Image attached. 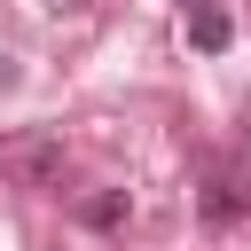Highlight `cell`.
Masks as SVG:
<instances>
[{
  "mask_svg": "<svg viewBox=\"0 0 251 251\" xmlns=\"http://www.w3.org/2000/svg\"><path fill=\"white\" fill-rule=\"evenodd\" d=\"M63 173H71V149H63L55 126L0 133V180H16V188H63Z\"/></svg>",
  "mask_w": 251,
  "mask_h": 251,
  "instance_id": "1",
  "label": "cell"
},
{
  "mask_svg": "<svg viewBox=\"0 0 251 251\" xmlns=\"http://www.w3.org/2000/svg\"><path fill=\"white\" fill-rule=\"evenodd\" d=\"M196 212H204L212 227L243 220V212H251V173H243V165H204V188H196Z\"/></svg>",
  "mask_w": 251,
  "mask_h": 251,
  "instance_id": "2",
  "label": "cell"
},
{
  "mask_svg": "<svg viewBox=\"0 0 251 251\" xmlns=\"http://www.w3.org/2000/svg\"><path fill=\"white\" fill-rule=\"evenodd\" d=\"M227 39H235V24H227V8H196V16H188V47H196V55H220Z\"/></svg>",
  "mask_w": 251,
  "mask_h": 251,
  "instance_id": "3",
  "label": "cell"
},
{
  "mask_svg": "<svg viewBox=\"0 0 251 251\" xmlns=\"http://www.w3.org/2000/svg\"><path fill=\"white\" fill-rule=\"evenodd\" d=\"M126 212H133V204H126V188H102V196H86V204H78V220H86V227H126Z\"/></svg>",
  "mask_w": 251,
  "mask_h": 251,
  "instance_id": "4",
  "label": "cell"
},
{
  "mask_svg": "<svg viewBox=\"0 0 251 251\" xmlns=\"http://www.w3.org/2000/svg\"><path fill=\"white\" fill-rule=\"evenodd\" d=\"M16 86H24V71H16V55L0 47V94H16Z\"/></svg>",
  "mask_w": 251,
  "mask_h": 251,
  "instance_id": "5",
  "label": "cell"
},
{
  "mask_svg": "<svg viewBox=\"0 0 251 251\" xmlns=\"http://www.w3.org/2000/svg\"><path fill=\"white\" fill-rule=\"evenodd\" d=\"M196 8H220V0H180V16H196Z\"/></svg>",
  "mask_w": 251,
  "mask_h": 251,
  "instance_id": "6",
  "label": "cell"
}]
</instances>
